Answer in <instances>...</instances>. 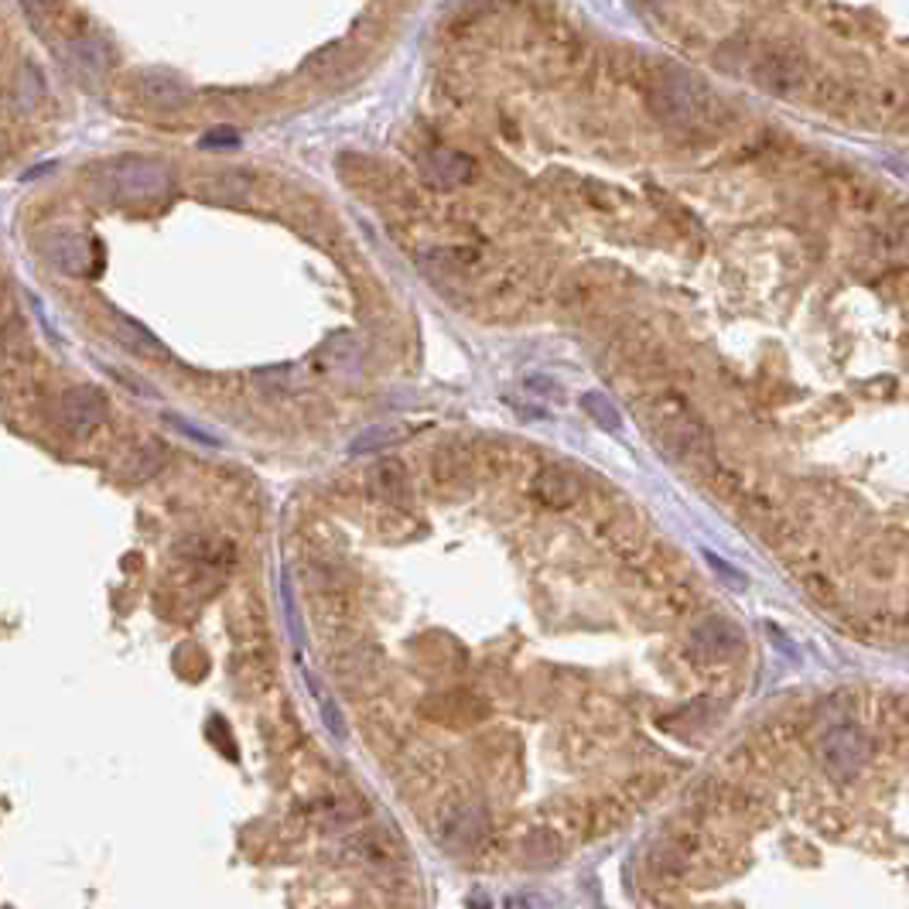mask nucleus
Here are the masks:
<instances>
[{
    "instance_id": "nucleus-18",
    "label": "nucleus",
    "mask_w": 909,
    "mask_h": 909,
    "mask_svg": "<svg viewBox=\"0 0 909 909\" xmlns=\"http://www.w3.org/2000/svg\"><path fill=\"white\" fill-rule=\"evenodd\" d=\"M164 421L171 425V428H179V431H185V438H192V441H202V445H220V438L216 435H208L205 428H195V425H189L185 417H179V414H164Z\"/></svg>"
},
{
    "instance_id": "nucleus-15",
    "label": "nucleus",
    "mask_w": 909,
    "mask_h": 909,
    "mask_svg": "<svg viewBox=\"0 0 909 909\" xmlns=\"http://www.w3.org/2000/svg\"><path fill=\"white\" fill-rule=\"evenodd\" d=\"M404 438V428H397V425H373V428H366L356 441H353V454H363V451H379V448H391V445H397Z\"/></svg>"
},
{
    "instance_id": "nucleus-4",
    "label": "nucleus",
    "mask_w": 909,
    "mask_h": 909,
    "mask_svg": "<svg viewBox=\"0 0 909 909\" xmlns=\"http://www.w3.org/2000/svg\"><path fill=\"white\" fill-rule=\"evenodd\" d=\"M691 650H694L697 660H708V663L712 660H736L746 650V637H742V629L731 622V619L712 616V619L694 625Z\"/></svg>"
},
{
    "instance_id": "nucleus-9",
    "label": "nucleus",
    "mask_w": 909,
    "mask_h": 909,
    "mask_svg": "<svg viewBox=\"0 0 909 909\" xmlns=\"http://www.w3.org/2000/svg\"><path fill=\"white\" fill-rule=\"evenodd\" d=\"M581 479L565 469V466H547L541 469V475L534 479V493L547 503V506H571L581 496Z\"/></svg>"
},
{
    "instance_id": "nucleus-12",
    "label": "nucleus",
    "mask_w": 909,
    "mask_h": 909,
    "mask_svg": "<svg viewBox=\"0 0 909 909\" xmlns=\"http://www.w3.org/2000/svg\"><path fill=\"white\" fill-rule=\"evenodd\" d=\"M45 99V76L39 65L24 62L14 76V86H11V103L18 110H34L39 103Z\"/></svg>"
},
{
    "instance_id": "nucleus-5",
    "label": "nucleus",
    "mask_w": 909,
    "mask_h": 909,
    "mask_svg": "<svg viewBox=\"0 0 909 909\" xmlns=\"http://www.w3.org/2000/svg\"><path fill=\"white\" fill-rule=\"evenodd\" d=\"M752 76H756L759 89L783 96V93H790L803 83V76H808V65H803L793 52H769L766 58L756 62Z\"/></svg>"
},
{
    "instance_id": "nucleus-13",
    "label": "nucleus",
    "mask_w": 909,
    "mask_h": 909,
    "mask_svg": "<svg viewBox=\"0 0 909 909\" xmlns=\"http://www.w3.org/2000/svg\"><path fill=\"white\" fill-rule=\"evenodd\" d=\"M370 485H373V493L376 496H383V500H404L407 496V472H404V466L394 459V462H379V466H373V472H370Z\"/></svg>"
},
{
    "instance_id": "nucleus-1",
    "label": "nucleus",
    "mask_w": 909,
    "mask_h": 909,
    "mask_svg": "<svg viewBox=\"0 0 909 909\" xmlns=\"http://www.w3.org/2000/svg\"><path fill=\"white\" fill-rule=\"evenodd\" d=\"M650 421H653L660 448L674 454L681 466H691V469L712 466V459H715L712 431L684 397H677V394L660 397L650 410Z\"/></svg>"
},
{
    "instance_id": "nucleus-14",
    "label": "nucleus",
    "mask_w": 909,
    "mask_h": 909,
    "mask_svg": "<svg viewBox=\"0 0 909 909\" xmlns=\"http://www.w3.org/2000/svg\"><path fill=\"white\" fill-rule=\"evenodd\" d=\"M581 407H585V414L591 417V421H596L602 431H622V414H619V407L606 397V394H585L581 397Z\"/></svg>"
},
{
    "instance_id": "nucleus-2",
    "label": "nucleus",
    "mask_w": 909,
    "mask_h": 909,
    "mask_svg": "<svg viewBox=\"0 0 909 909\" xmlns=\"http://www.w3.org/2000/svg\"><path fill=\"white\" fill-rule=\"evenodd\" d=\"M99 189L120 205H154L171 192V171L151 158H117L99 168Z\"/></svg>"
},
{
    "instance_id": "nucleus-6",
    "label": "nucleus",
    "mask_w": 909,
    "mask_h": 909,
    "mask_svg": "<svg viewBox=\"0 0 909 909\" xmlns=\"http://www.w3.org/2000/svg\"><path fill=\"white\" fill-rule=\"evenodd\" d=\"M42 254L52 267H58L62 274H93V260H89V239L79 233L58 229L42 243Z\"/></svg>"
},
{
    "instance_id": "nucleus-7",
    "label": "nucleus",
    "mask_w": 909,
    "mask_h": 909,
    "mask_svg": "<svg viewBox=\"0 0 909 909\" xmlns=\"http://www.w3.org/2000/svg\"><path fill=\"white\" fill-rule=\"evenodd\" d=\"M137 93H141V99L154 110H179L189 103L185 79L168 73V68H148V73H141V79H137Z\"/></svg>"
},
{
    "instance_id": "nucleus-16",
    "label": "nucleus",
    "mask_w": 909,
    "mask_h": 909,
    "mask_svg": "<svg viewBox=\"0 0 909 909\" xmlns=\"http://www.w3.org/2000/svg\"><path fill=\"white\" fill-rule=\"evenodd\" d=\"M133 462H141V466L133 469V479H151V475L161 469L164 454H161V448H158V445H148V448L137 451V459H133Z\"/></svg>"
},
{
    "instance_id": "nucleus-3",
    "label": "nucleus",
    "mask_w": 909,
    "mask_h": 909,
    "mask_svg": "<svg viewBox=\"0 0 909 909\" xmlns=\"http://www.w3.org/2000/svg\"><path fill=\"white\" fill-rule=\"evenodd\" d=\"M103 421H107V397L96 387H68L58 397V425L73 435L86 438L93 435Z\"/></svg>"
},
{
    "instance_id": "nucleus-11",
    "label": "nucleus",
    "mask_w": 909,
    "mask_h": 909,
    "mask_svg": "<svg viewBox=\"0 0 909 909\" xmlns=\"http://www.w3.org/2000/svg\"><path fill=\"white\" fill-rule=\"evenodd\" d=\"M428 174L438 182V185H466L472 179V161L459 151H435L428 158Z\"/></svg>"
},
{
    "instance_id": "nucleus-17",
    "label": "nucleus",
    "mask_w": 909,
    "mask_h": 909,
    "mask_svg": "<svg viewBox=\"0 0 909 909\" xmlns=\"http://www.w3.org/2000/svg\"><path fill=\"white\" fill-rule=\"evenodd\" d=\"M705 562H708V565L715 568V575H718V578H725V581H728L731 588H746V585H749V581H746V575H742V571H739L736 565H731V562H721L718 554L705 550Z\"/></svg>"
},
{
    "instance_id": "nucleus-19",
    "label": "nucleus",
    "mask_w": 909,
    "mask_h": 909,
    "mask_svg": "<svg viewBox=\"0 0 909 909\" xmlns=\"http://www.w3.org/2000/svg\"><path fill=\"white\" fill-rule=\"evenodd\" d=\"M233 145H239V133L229 130V127H220L208 137H202V148H233Z\"/></svg>"
},
{
    "instance_id": "nucleus-8",
    "label": "nucleus",
    "mask_w": 909,
    "mask_h": 909,
    "mask_svg": "<svg viewBox=\"0 0 909 909\" xmlns=\"http://www.w3.org/2000/svg\"><path fill=\"white\" fill-rule=\"evenodd\" d=\"M107 332L124 345V349H130V353H137V356H154V360H161V356H168V349H164V342L148 329V325H141V322H133L130 314H124V311H110V325H107Z\"/></svg>"
},
{
    "instance_id": "nucleus-20",
    "label": "nucleus",
    "mask_w": 909,
    "mask_h": 909,
    "mask_svg": "<svg viewBox=\"0 0 909 909\" xmlns=\"http://www.w3.org/2000/svg\"><path fill=\"white\" fill-rule=\"evenodd\" d=\"M4 154H8V145H4V133H0V158H4Z\"/></svg>"
},
{
    "instance_id": "nucleus-10",
    "label": "nucleus",
    "mask_w": 909,
    "mask_h": 909,
    "mask_svg": "<svg viewBox=\"0 0 909 909\" xmlns=\"http://www.w3.org/2000/svg\"><path fill=\"white\" fill-rule=\"evenodd\" d=\"M65 58L68 65L76 68V76L96 83L103 73H107V62H110V52L99 39H73L65 45Z\"/></svg>"
}]
</instances>
